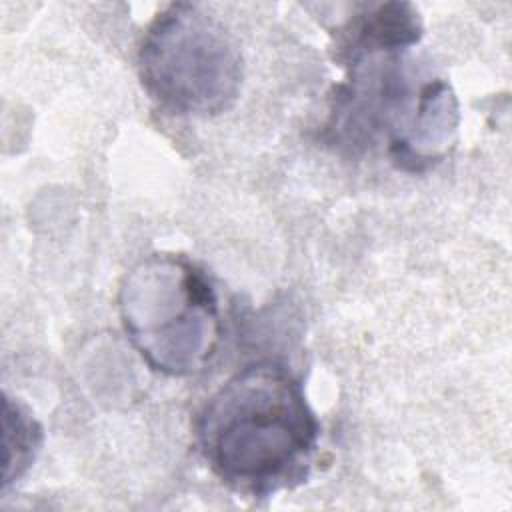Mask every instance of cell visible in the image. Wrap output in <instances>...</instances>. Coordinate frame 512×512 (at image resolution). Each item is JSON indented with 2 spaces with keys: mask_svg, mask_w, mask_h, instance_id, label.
I'll return each instance as SVG.
<instances>
[{
  "mask_svg": "<svg viewBox=\"0 0 512 512\" xmlns=\"http://www.w3.org/2000/svg\"><path fill=\"white\" fill-rule=\"evenodd\" d=\"M422 36L418 12L408 2H386L352 18L336 42L338 60L350 64L372 54L400 52Z\"/></svg>",
  "mask_w": 512,
  "mask_h": 512,
  "instance_id": "4",
  "label": "cell"
},
{
  "mask_svg": "<svg viewBox=\"0 0 512 512\" xmlns=\"http://www.w3.org/2000/svg\"><path fill=\"white\" fill-rule=\"evenodd\" d=\"M118 306L132 346L160 374H196L216 354L218 298L206 274L184 256L152 254L132 266Z\"/></svg>",
  "mask_w": 512,
  "mask_h": 512,
  "instance_id": "2",
  "label": "cell"
},
{
  "mask_svg": "<svg viewBox=\"0 0 512 512\" xmlns=\"http://www.w3.org/2000/svg\"><path fill=\"white\" fill-rule=\"evenodd\" d=\"M138 76L162 110L210 118L236 102L242 54L226 26L202 4L172 2L140 40Z\"/></svg>",
  "mask_w": 512,
  "mask_h": 512,
  "instance_id": "3",
  "label": "cell"
},
{
  "mask_svg": "<svg viewBox=\"0 0 512 512\" xmlns=\"http://www.w3.org/2000/svg\"><path fill=\"white\" fill-rule=\"evenodd\" d=\"M42 444V428L18 402L4 396V472L2 490L20 480Z\"/></svg>",
  "mask_w": 512,
  "mask_h": 512,
  "instance_id": "5",
  "label": "cell"
},
{
  "mask_svg": "<svg viewBox=\"0 0 512 512\" xmlns=\"http://www.w3.org/2000/svg\"><path fill=\"white\" fill-rule=\"evenodd\" d=\"M194 436L222 484L262 498L304 482L318 448L320 422L292 370L276 360H258L204 402Z\"/></svg>",
  "mask_w": 512,
  "mask_h": 512,
  "instance_id": "1",
  "label": "cell"
}]
</instances>
